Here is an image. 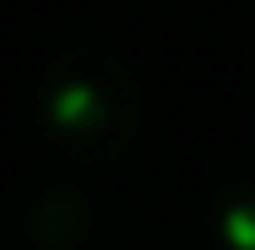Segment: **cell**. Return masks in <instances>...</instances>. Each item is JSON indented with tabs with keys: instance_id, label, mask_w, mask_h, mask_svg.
<instances>
[{
	"instance_id": "cell-1",
	"label": "cell",
	"mask_w": 255,
	"mask_h": 250,
	"mask_svg": "<svg viewBox=\"0 0 255 250\" xmlns=\"http://www.w3.org/2000/svg\"><path fill=\"white\" fill-rule=\"evenodd\" d=\"M33 120L65 163L114 169L147 125V87L136 65L109 44H65L44 60Z\"/></svg>"
},
{
	"instance_id": "cell-2",
	"label": "cell",
	"mask_w": 255,
	"mask_h": 250,
	"mask_svg": "<svg viewBox=\"0 0 255 250\" xmlns=\"http://www.w3.org/2000/svg\"><path fill=\"white\" fill-rule=\"evenodd\" d=\"M98 229V201L87 196V185H38L22 201V234L33 250H82Z\"/></svg>"
},
{
	"instance_id": "cell-3",
	"label": "cell",
	"mask_w": 255,
	"mask_h": 250,
	"mask_svg": "<svg viewBox=\"0 0 255 250\" xmlns=\"http://www.w3.org/2000/svg\"><path fill=\"white\" fill-rule=\"evenodd\" d=\"M201 250H255V174H228L201 207Z\"/></svg>"
}]
</instances>
